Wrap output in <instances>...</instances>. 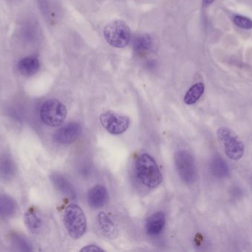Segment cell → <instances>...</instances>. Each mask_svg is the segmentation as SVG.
Here are the masks:
<instances>
[{"label":"cell","instance_id":"6da1fadb","mask_svg":"<svg viewBox=\"0 0 252 252\" xmlns=\"http://www.w3.org/2000/svg\"><path fill=\"white\" fill-rule=\"evenodd\" d=\"M135 168L138 179L146 187L154 189L162 181V175L157 161L148 154H142L138 157Z\"/></svg>","mask_w":252,"mask_h":252},{"label":"cell","instance_id":"7a4b0ae2","mask_svg":"<svg viewBox=\"0 0 252 252\" xmlns=\"http://www.w3.org/2000/svg\"><path fill=\"white\" fill-rule=\"evenodd\" d=\"M63 223L69 235L74 239L81 238L86 233L87 218L82 209L75 204H71L65 209Z\"/></svg>","mask_w":252,"mask_h":252},{"label":"cell","instance_id":"3957f363","mask_svg":"<svg viewBox=\"0 0 252 252\" xmlns=\"http://www.w3.org/2000/svg\"><path fill=\"white\" fill-rule=\"evenodd\" d=\"M218 139L225 154L232 161H239L245 152V146L238 136L227 127H221L217 132Z\"/></svg>","mask_w":252,"mask_h":252},{"label":"cell","instance_id":"277c9868","mask_svg":"<svg viewBox=\"0 0 252 252\" xmlns=\"http://www.w3.org/2000/svg\"><path fill=\"white\" fill-rule=\"evenodd\" d=\"M103 34L106 41L112 47L118 48L126 47L131 37L128 25L123 20H115L108 24Z\"/></svg>","mask_w":252,"mask_h":252},{"label":"cell","instance_id":"5b68a950","mask_svg":"<svg viewBox=\"0 0 252 252\" xmlns=\"http://www.w3.org/2000/svg\"><path fill=\"white\" fill-rule=\"evenodd\" d=\"M67 110L62 102L50 99L44 102L40 110V116L44 124L50 127H59L66 119Z\"/></svg>","mask_w":252,"mask_h":252},{"label":"cell","instance_id":"8992f818","mask_svg":"<svg viewBox=\"0 0 252 252\" xmlns=\"http://www.w3.org/2000/svg\"><path fill=\"white\" fill-rule=\"evenodd\" d=\"M175 164L181 179L186 183L196 180L197 168L195 159L189 152L181 150L175 155Z\"/></svg>","mask_w":252,"mask_h":252},{"label":"cell","instance_id":"52a82bcc","mask_svg":"<svg viewBox=\"0 0 252 252\" xmlns=\"http://www.w3.org/2000/svg\"><path fill=\"white\" fill-rule=\"evenodd\" d=\"M100 120L103 127L109 133L115 136L125 133L130 125V119L127 116L112 111H106L102 113Z\"/></svg>","mask_w":252,"mask_h":252},{"label":"cell","instance_id":"ba28073f","mask_svg":"<svg viewBox=\"0 0 252 252\" xmlns=\"http://www.w3.org/2000/svg\"><path fill=\"white\" fill-rule=\"evenodd\" d=\"M82 132L81 124L77 122L69 123L56 132L54 140L59 144H71L79 138Z\"/></svg>","mask_w":252,"mask_h":252},{"label":"cell","instance_id":"9c48e42d","mask_svg":"<svg viewBox=\"0 0 252 252\" xmlns=\"http://www.w3.org/2000/svg\"><path fill=\"white\" fill-rule=\"evenodd\" d=\"M109 198L107 189L101 185H97L90 189L87 197L89 204L94 209L104 207L107 204Z\"/></svg>","mask_w":252,"mask_h":252},{"label":"cell","instance_id":"30bf717a","mask_svg":"<svg viewBox=\"0 0 252 252\" xmlns=\"http://www.w3.org/2000/svg\"><path fill=\"white\" fill-rule=\"evenodd\" d=\"M165 216L161 212L153 214L147 220L146 231L150 236L156 237L162 232L165 226Z\"/></svg>","mask_w":252,"mask_h":252},{"label":"cell","instance_id":"8fae6325","mask_svg":"<svg viewBox=\"0 0 252 252\" xmlns=\"http://www.w3.org/2000/svg\"><path fill=\"white\" fill-rule=\"evenodd\" d=\"M40 68V62L38 58L34 56H27L19 61L17 65L19 72L24 76L35 75Z\"/></svg>","mask_w":252,"mask_h":252},{"label":"cell","instance_id":"7c38bea8","mask_svg":"<svg viewBox=\"0 0 252 252\" xmlns=\"http://www.w3.org/2000/svg\"><path fill=\"white\" fill-rule=\"evenodd\" d=\"M98 222L102 233L106 238L113 239L118 235V231L115 223L105 213H100L98 215Z\"/></svg>","mask_w":252,"mask_h":252},{"label":"cell","instance_id":"4fadbf2b","mask_svg":"<svg viewBox=\"0 0 252 252\" xmlns=\"http://www.w3.org/2000/svg\"><path fill=\"white\" fill-rule=\"evenodd\" d=\"M52 182L55 186L62 192L63 195L71 198H76V192L72 185L63 176L59 174H53L51 176Z\"/></svg>","mask_w":252,"mask_h":252},{"label":"cell","instance_id":"5bb4252c","mask_svg":"<svg viewBox=\"0 0 252 252\" xmlns=\"http://www.w3.org/2000/svg\"><path fill=\"white\" fill-rule=\"evenodd\" d=\"M16 167L13 159L8 155L0 158V179L10 180L16 174Z\"/></svg>","mask_w":252,"mask_h":252},{"label":"cell","instance_id":"9a60e30c","mask_svg":"<svg viewBox=\"0 0 252 252\" xmlns=\"http://www.w3.org/2000/svg\"><path fill=\"white\" fill-rule=\"evenodd\" d=\"M16 211V204L6 195H0V216L4 218L11 217Z\"/></svg>","mask_w":252,"mask_h":252},{"label":"cell","instance_id":"2e32d148","mask_svg":"<svg viewBox=\"0 0 252 252\" xmlns=\"http://www.w3.org/2000/svg\"><path fill=\"white\" fill-rule=\"evenodd\" d=\"M25 222L28 229L33 234H39L42 228V221L36 213L28 210L25 216Z\"/></svg>","mask_w":252,"mask_h":252},{"label":"cell","instance_id":"e0dca14e","mask_svg":"<svg viewBox=\"0 0 252 252\" xmlns=\"http://www.w3.org/2000/svg\"><path fill=\"white\" fill-rule=\"evenodd\" d=\"M204 84L203 83H198V84H194L192 87L189 89L185 95V104L188 105H192L196 103L200 98L204 94Z\"/></svg>","mask_w":252,"mask_h":252},{"label":"cell","instance_id":"ac0fdd59","mask_svg":"<svg viewBox=\"0 0 252 252\" xmlns=\"http://www.w3.org/2000/svg\"><path fill=\"white\" fill-rule=\"evenodd\" d=\"M212 170H213L215 176L217 177H224L229 173V168H228L227 165L220 158L213 160V163H212Z\"/></svg>","mask_w":252,"mask_h":252},{"label":"cell","instance_id":"d6986e66","mask_svg":"<svg viewBox=\"0 0 252 252\" xmlns=\"http://www.w3.org/2000/svg\"><path fill=\"white\" fill-rule=\"evenodd\" d=\"M152 40L149 36H140L134 41V48L138 51H145L152 47Z\"/></svg>","mask_w":252,"mask_h":252},{"label":"cell","instance_id":"ffe728a7","mask_svg":"<svg viewBox=\"0 0 252 252\" xmlns=\"http://www.w3.org/2000/svg\"><path fill=\"white\" fill-rule=\"evenodd\" d=\"M13 244L15 247H17L22 251L31 252L32 251V246L30 244L29 241L20 235H16L13 237Z\"/></svg>","mask_w":252,"mask_h":252},{"label":"cell","instance_id":"44dd1931","mask_svg":"<svg viewBox=\"0 0 252 252\" xmlns=\"http://www.w3.org/2000/svg\"><path fill=\"white\" fill-rule=\"evenodd\" d=\"M234 22L237 26L243 28V29L250 30L252 28V21L245 16H235Z\"/></svg>","mask_w":252,"mask_h":252},{"label":"cell","instance_id":"7402d4cb","mask_svg":"<svg viewBox=\"0 0 252 252\" xmlns=\"http://www.w3.org/2000/svg\"><path fill=\"white\" fill-rule=\"evenodd\" d=\"M103 250H102L100 247H97V246L95 245H89L86 246L84 247L82 250H81V252H103Z\"/></svg>","mask_w":252,"mask_h":252},{"label":"cell","instance_id":"603a6c76","mask_svg":"<svg viewBox=\"0 0 252 252\" xmlns=\"http://www.w3.org/2000/svg\"><path fill=\"white\" fill-rule=\"evenodd\" d=\"M215 0H203V5L208 6L214 1Z\"/></svg>","mask_w":252,"mask_h":252}]
</instances>
